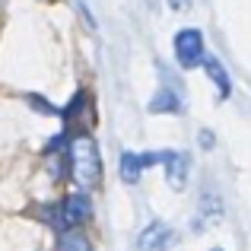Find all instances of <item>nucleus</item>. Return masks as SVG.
I'll return each mask as SVG.
<instances>
[{
    "label": "nucleus",
    "mask_w": 251,
    "mask_h": 251,
    "mask_svg": "<svg viewBox=\"0 0 251 251\" xmlns=\"http://www.w3.org/2000/svg\"><path fill=\"white\" fill-rule=\"evenodd\" d=\"M67 172L80 188H92L102 178V159H99V143L89 134H76L67 143Z\"/></svg>",
    "instance_id": "obj_1"
},
{
    "label": "nucleus",
    "mask_w": 251,
    "mask_h": 251,
    "mask_svg": "<svg viewBox=\"0 0 251 251\" xmlns=\"http://www.w3.org/2000/svg\"><path fill=\"white\" fill-rule=\"evenodd\" d=\"M89 216H92V203H89V197L80 191V194H70L67 201L57 203V210H51L48 220L54 223L57 229H64V232H74V229L83 226Z\"/></svg>",
    "instance_id": "obj_2"
},
{
    "label": "nucleus",
    "mask_w": 251,
    "mask_h": 251,
    "mask_svg": "<svg viewBox=\"0 0 251 251\" xmlns=\"http://www.w3.org/2000/svg\"><path fill=\"white\" fill-rule=\"evenodd\" d=\"M207 57V48H203V32L201 29H181L175 35V61L181 64L184 70H194L203 64Z\"/></svg>",
    "instance_id": "obj_3"
},
{
    "label": "nucleus",
    "mask_w": 251,
    "mask_h": 251,
    "mask_svg": "<svg viewBox=\"0 0 251 251\" xmlns=\"http://www.w3.org/2000/svg\"><path fill=\"white\" fill-rule=\"evenodd\" d=\"M159 166L166 169V181L169 188L181 191L188 184V172H191V156L181 150H159Z\"/></svg>",
    "instance_id": "obj_4"
},
{
    "label": "nucleus",
    "mask_w": 251,
    "mask_h": 251,
    "mask_svg": "<svg viewBox=\"0 0 251 251\" xmlns=\"http://www.w3.org/2000/svg\"><path fill=\"white\" fill-rule=\"evenodd\" d=\"M175 245V232L166 226V223H150L147 229L137 239V248L140 251H169Z\"/></svg>",
    "instance_id": "obj_5"
},
{
    "label": "nucleus",
    "mask_w": 251,
    "mask_h": 251,
    "mask_svg": "<svg viewBox=\"0 0 251 251\" xmlns=\"http://www.w3.org/2000/svg\"><path fill=\"white\" fill-rule=\"evenodd\" d=\"M181 108H184L181 92H178V89H172L169 83H162L159 89H156L153 102H150V111H156V115H178Z\"/></svg>",
    "instance_id": "obj_6"
},
{
    "label": "nucleus",
    "mask_w": 251,
    "mask_h": 251,
    "mask_svg": "<svg viewBox=\"0 0 251 251\" xmlns=\"http://www.w3.org/2000/svg\"><path fill=\"white\" fill-rule=\"evenodd\" d=\"M64 118H67V124L74 130H80V134H86V124H89V118H92V105H89V96L86 92H76L74 96V102L64 108Z\"/></svg>",
    "instance_id": "obj_7"
},
{
    "label": "nucleus",
    "mask_w": 251,
    "mask_h": 251,
    "mask_svg": "<svg viewBox=\"0 0 251 251\" xmlns=\"http://www.w3.org/2000/svg\"><path fill=\"white\" fill-rule=\"evenodd\" d=\"M203 70H207V76L213 80V86H216V96H220V102L223 99H229V92H232V83H229V70L223 67L220 61H216L213 54H207L203 57V64H201Z\"/></svg>",
    "instance_id": "obj_8"
},
{
    "label": "nucleus",
    "mask_w": 251,
    "mask_h": 251,
    "mask_svg": "<svg viewBox=\"0 0 251 251\" xmlns=\"http://www.w3.org/2000/svg\"><path fill=\"white\" fill-rule=\"evenodd\" d=\"M118 172H121L124 184H137V181H140V172H143L140 153H134V150H124V153L118 156Z\"/></svg>",
    "instance_id": "obj_9"
},
{
    "label": "nucleus",
    "mask_w": 251,
    "mask_h": 251,
    "mask_svg": "<svg viewBox=\"0 0 251 251\" xmlns=\"http://www.w3.org/2000/svg\"><path fill=\"white\" fill-rule=\"evenodd\" d=\"M57 251H92V245L80 232H64L61 242H57Z\"/></svg>",
    "instance_id": "obj_10"
},
{
    "label": "nucleus",
    "mask_w": 251,
    "mask_h": 251,
    "mask_svg": "<svg viewBox=\"0 0 251 251\" xmlns=\"http://www.w3.org/2000/svg\"><path fill=\"white\" fill-rule=\"evenodd\" d=\"M29 105H32L35 111H45V115H57V108H54V105H48L42 96H29Z\"/></svg>",
    "instance_id": "obj_11"
},
{
    "label": "nucleus",
    "mask_w": 251,
    "mask_h": 251,
    "mask_svg": "<svg viewBox=\"0 0 251 251\" xmlns=\"http://www.w3.org/2000/svg\"><path fill=\"white\" fill-rule=\"evenodd\" d=\"M169 6L181 13V10H188V6H191V0H169Z\"/></svg>",
    "instance_id": "obj_12"
},
{
    "label": "nucleus",
    "mask_w": 251,
    "mask_h": 251,
    "mask_svg": "<svg viewBox=\"0 0 251 251\" xmlns=\"http://www.w3.org/2000/svg\"><path fill=\"white\" fill-rule=\"evenodd\" d=\"M201 143H203V147H213V134H210V130H203V134H201Z\"/></svg>",
    "instance_id": "obj_13"
},
{
    "label": "nucleus",
    "mask_w": 251,
    "mask_h": 251,
    "mask_svg": "<svg viewBox=\"0 0 251 251\" xmlns=\"http://www.w3.org/2000/svg\"><path fill=\"white\" fill-rule=\"evenodd\" d=\"M213 251H220V248H213Z\"/></svg>",
    "instance_id": "obj_14"
}]
</instances>
